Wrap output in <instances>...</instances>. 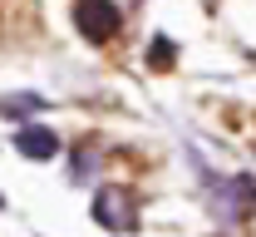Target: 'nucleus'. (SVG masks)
<instances>
[{
	"label": "nucleus",
	"mask_w": 256,
	"mask_h": 237,
	"mask_svg": "<svg viewBox=\"0 0 256 237\" xmlns=\"http://www.w3.org/2000/svg\"><path fill=\"white\" fill-rule=\"evenodd\" d=\"M168 60H172V45H168V40H158V45H153V69H162Z\"/></svg>",
	"instance_id": "obj_4"
},
{
	"label": "nucleus",
	"mask_w": 256,
	"mask_h": 237,
	"mask_svg": "<svg viewBox=\"0 0 256 237\" xmlns=\"http://www.w3.org/2000/svg\"><path fill=\"white\" fill-rule=\"evenodd\" d=\"M74 25L84 40H114L118 25H124V5H108V0H94V5H74Z\"/></svg>",
	"instance_id": "obj_2"
},
{
	"label": "nucleus",
	"mask_w": 256,
	"mask_h": 237,
	"mask_svg": "<svg viewBox=\"0 0 256 237\" xmlns=\"http://www.w3.org/2000/svg\"><path fill=\"white\" fill-rule=\"evenodd\" d=\"M20 153H30V158H54V153H60V138L50 134V129H20Z\"/></svg>",
	"instance_id": "obj_3"
},
{
	"label": "nucleus",
	"mask_w": 256,
	"mask_h": 237,
	"mask_svg": "<svg viewBox=\"0 0 256 237\" xmlns=\"http://www.w3.org/2000/svg\"><path fill=\"white\" fill-rule=\"evenodd\" d=\"M94 217L108 232H133V227H138V203H133L128 188H104L94 198Z\"/></svg>",
	"instance_id": "obj_1"
}]
</instances>
